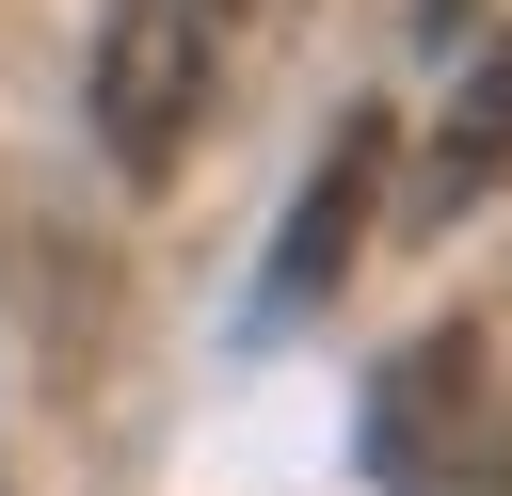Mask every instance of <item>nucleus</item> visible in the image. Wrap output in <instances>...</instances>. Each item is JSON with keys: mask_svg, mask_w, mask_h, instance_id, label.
I'll return each mask as SVG.
<instances>
[{"mask_svg": "<svg viewBox=\"0 0 512 496\" xmlns=\"http://www.w3.org/2000/svg\"><path fill=\"white\" fill-rule=\"evenodd\" d=\"M96 144H112V176H176L192 160V128H208V96H224V0H112L96 16Z\"/></svg>", "mask_w": 512, "mask_h": 496, "instance_id": "obj_2", "label": "nucleus"}, {"mask_svg": "<svg viewBox=\"0 0 512 496\" xmlns=\"http://www.w3.org/2000/svg\"><path fill=\"white\" fill-rule=\"evenodd\" d=\"M368 464H384V496H512V400H496V368H480L464 320H432L416 352H384Z\"/></svg>", "mask_w": 512, "mask_h": 496, "instance_id": "obj_1", "label": "nucleus"}, {"mask_svg": "<svg viewBox=\"0 0 512 496\" xmlns=\"http://www.w3.org/2000/svg\"><path fill=\"white\" fill-rule=\"evenodd\" d=\"M368 208H384V112H352L320 160H304V192H288V240H272V272H256V336L272 320H304L352 256H368Z\"/></svg>", "mask_w": 512, "mask_h": 496, "instance_id": "obj_3", "label": "nucleus"}, {"mask_svg": "<svg viewBox=\"0 0 512 496\" xmlns=\"http://www.w3.org/2000/svg\"><path fill=\"white\" fill-rule=\"evenodd\" d=\"M512 176V32L480 48V80L448 96V128H432V176H416V208H464V192H496Z\"/></svg>", "mask_w": 512, "mask_h": 496, "instance_id": "obj_4", "label": "nucleus"}]
</instances>
